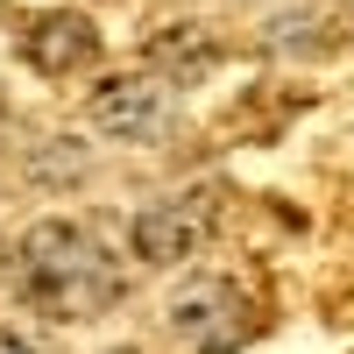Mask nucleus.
Listing matches in <instances>:
<instances>
[{"label": "nucleus", "mask_w": 354, "mask_h": 354, "mask_svg": "<svg viewBox=\"0 0 354 354\" xmlns=\"http://www.w3.org/2000/svg\"><path fill=\"white\" fill-rule=\"evenodd\" d=\"M128 290L106 241L78 220H36L21 234V298L50 319H93Z\"/></svg>", "instance_id": "f257e3e1"}, {"label": "nucleus", "mask_w": 354, "mask_h": 354, "mask_svg": "<svg viewBox=\"0 0 354 354\" xmlns=\"http://www.w3.org/2000/svg\"><path fill=\"white\" fill-rule=\"evenodd\" d=\"M170 333L198 354H234L262 333V312L248 305V290L234 277H192L170 298Z\"/></svg>", "instance_id": "f03ea898"}, {"label": "nucleus", "mask_w": 354, "mask_h": 354, "mask_svg": "<svg viewBox=\"0 0 354 354\" xmlns=\"http://www.w3.org/2000/svg\"><path fill=\"white\" fill-rule=\"evenodd\" d=\"M85 113H93V128L113 135V142H156L163 121H170V93H163V78H100L93 85V100H85Z\"/></svg>", "instance_id": "7ed1b4c3"}, {"label": "nucleus", "mask_w": 354, "mask_h": 354, "mask_svg": "<svg viewBox=\"0 0 354 354\" xmlns=\"http://www.w3.org/2000/svg\"><path fill=\"white\" fill-rule=\"evenodd\" d=\"M220 227V205L213 198H163V205H142L135 213V255L142 262H185L213 241Z\"/></svg>", "instance_id": "20e7f679"}, {"label": "nucleus", "mask_w": 354, "mask_h": 354, "mask_svg": "<svg viewBox=\"0 0 354 354\" xmlns=\"http://www.w3.org/2000/svg\"><path fill=\"white\" fill-rule=\"evenodd\" d=\"M21 57H28V64H36L43 78H71V71H85V64L100 57V28L85 21L78 8H50V15H36V21H28Z\"/></svg>", "instance_id": "39448f33"}, {"label": "nucleus", "mask_w": 354, "mask_h": 354, "mask_svg": "<svg viewBox=\"0 0 354 354\" xmlns=\"http://www.w3.org/2000/svg\"><path fill=\"white\" fill-rule=\"evenodd\" d=\"M213 57H220V50H213V36H205V28H192V21L149 28V64H163L170 78H198Z\"/></svg>", "instance_id": "423d86ee"}, {"label": "nucleus", "mask_w": 354, "mask_h": 354, "mask_svg": "<svg viewBox=\"0 0 354 354\" xmlns=\"http://www.w3.org/2000/svg\"><path fill=\"white\" fill-rule=\"evenodd\" d=\"M0 354H50V347H36V340H21V333H0Z\"/></svg>", "instance_id": "0eeeda50"}, {"label": "nucleus", "mask_w": 354, "mask_h": 354, "mask_svg": "<svg viewBox=\"0 0 354 354\" xmlns=\"http://www.w3.org/2000/svg\"><path fill=\"white\" fill-rule=\"evenodd\" d=\"M113 354H135V347H113Z\"/></svg>", "instance_id": "6e6552de"}]
</instances>
